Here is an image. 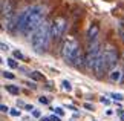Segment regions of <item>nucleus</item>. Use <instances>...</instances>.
Instances as JSON below:
<instances>
[{
    "label": "nucleus",
    "instance_id": "obj_20",
    "mask_svg": "<svg viewBox=\"0 0 124 121\" xmlns=\"http://www.w3.org/2000/svg\"><path fill=\"white\" fill-rule=\"evenodd\" d=\"M39 101H40L41 104H49V98H47V97H43V95L39 98Z\"/></svg>",
    "mask_w": 124,
    "mask_h": 121
},
{
    "label": "nucleus",
    "instance_id": "obj_1",
    "mask_svg": "<svg viewBox=\"0 0 124 121\" xmlns=\"http://www.w3.org/2000/svg\"><path fill=\"white\" fill-rule=\"evenodd\" d=\"M46 9L40 6V5H32V6L26 8L25 11L17 18V29L23 35H32L37 28H39L43 22H45Z\"/></svg>",
    "mask_w": 124,
    "mask_h": 121
},
{
    "label": "nucleus",
    "instance_id": "obj_31",
    "mask_svg": "<svg viewBox=\"0 0 124 121\" xmlns=\"http://www.w3.org/2000/svg\"><path fill=\"white\" fill-rule=\"evenodd\" d=\"M120 118H121V121H124V112H123V113L120 115Z\"/></svg>",
    "mask_w": 124,
    "mask_h": 121
},
{
    "label": "nucleus",
    "instance_id": "obj_29",
    "mask_svg": "<svg viewBox=\"0 0 124 121\" xmlns=\"http://www.w3.org/2000/svg\"><path fill=\"white\" fill-rule=\"evenodd\" d=\"M25 107H26L28 110H34V107H32V106H31V104H26V106H25Z\"/></svg>",
    "mask_w": 124,
    "mask_h": 121
},
{
    "label": "nucleus",
    "instance_id": "obj_8",
    "mask_svg": "<svg viewBox=\"0 0 124 121\" xmlns=\"http://www.w3.org/2000/svg\"><path fill=\"white\" fill-rule=\"evenodd\" d=\"M98 34H100V26L97 23H92V25L89 26L87 29V34H86V37H87V43H92L98 38Z\"/></svg>",
    "mask_w": 124,
    "mask_h": 121
},
{
    "label": "nucleus",
    "instance_id": "obj_11",
    "mask_svg": "<svg viewBox=\"0 0 124 121\" xmlns=\"http://www.w3.org/2000/svg\"><path fill=\"white\" fill-rule=\"evenodd\" d=\"M121 78H123V72L120 69H112L109 72V80L113 81V83H120Z\"/></svg>",
    "mask_w": 124,
    "mask_h": 121
},
{
    "label": "nucleus",
    "instance_id": "obj_28",
    "mask_svg": "<svg viewBox=\"0 0 124 121\" xmlns=\"http://www.w3.org/2000/svg\"><path fill=\"white\" fill-rule=\"evenodd\" d=\"M0 46H2V51H8V45H5V43H2Z\"/></svg>",
    "mask_w": 124,
    "mask_h": 121
},
{
    "label": "nucleus",
    "instance_id": "obj_14",
    "mask_svg": "<svg viewBox=\"0 0 124 121\" xmlns=\"http://www.w3.org/2000/svg\"><path fill=\"white\" fill-rule=\"evenodd\" d=\"M109 97H112L115 101H123L124 100V97L121 94H116V92H112V94H109Z\"/></svg>",
    "mask_w": 124,
    "mask_h": 121
},
{
    "label": "nucleus",
    "instance_id": "obj_19",
    "mask_svg": "<svg viewBox=\"0 0 124 121\" xmlns=\"http://www.w3.org/2000/svg\"><path fill=\"white\" fill-rule=\"evenodd\" d=\"M9 113H11L12 117H20V115H22V112L18 109H11V110H9Z\"/></svg>",
    "mask_w": 124,
    "mask_h": 121
},
{
    "label": "nucleus",
    "instance_id": "obj_17",
    "mask_svg": "<svg viewBox=\"0 0 124 121\" xmlns=\"http://www.w3.org/2000/svg\"><path fill=\"white\" fill-rule=\"evenodd\" d=\"M14 58H17V60H25V55H23L20 51H14Z\"/></svg>",
    "mask_w": 124,
    "mask_h": 121
},
{
    "label": "nucleus",
    "instance_id": "obj_27",
    "mask_svg": "<svg viewBox=\"0 0 124 121\" xmlns=\"http://www.w3.org/2000/svg\"><path fill=\"white\" fill-rule=\"evenodd\" d=\"M51 121H61V120H60V117H55V115H52V117H51Z\"/></svg>",
    "mask_w": 124,
    "mask_h": 121
},
{
    "label": "nucleus",
    "instance_id": "obj_13",
    "mask_svg": "<svg viewBox=\"0 0 124 121\" xmlns=\"http://www.w3.org/2000/svg\"><path fill=\"white\" fill-rule=\"evenodd\" d=\"M29 78H32V80H35V81H40V80H43V75H40V72H37V71H34V72H29Z\"/></svg>",
    "mask_w": 124,
    "mask_h": 121
},
{
    "label": "nucleus",
    "instance_id": "obj_16",
    "mask_svg": "<svg viewBox=\"0 0 124 121\" xmlns=\"http://www.w3.org/2000/svg\"><path fill=\"white\" fill-rule=\"evenodd\" d=\"M61 84H63V89H64L66 92H70V90H72V84H70L69 81H63Z\"/></svg>",
    "mask_w": 124,
    "mask_h": 121
},
{
    "label": "nucleus",
    "instance_id": "obj_23",
    "mask_svg": "<svg viewBox=\"0 0 124 121\" xmlns=\"http://www.w3.org/2000/svg\"><path fill=\"white\" fill-rule=\"evenodd\" d=\"M0 109H2V112H3V113H6V112H9V110H11V109L8 107V106H5V104L0 106Z\"/></svg>",
    "mask_w": 124,
    "mask_h": 121
},
{
    "label": "nucleus",
    "instance_id": "obj_12",
    "mask_svg": "<svg viewBox=\"0 0 124 121\" xmlns=\"http://www.w3.org/2000/svg\"><path fill=\"white\" fill-rule=\"evenodd\" d=\"M5 89H6L9 94H12V95H18V94H20V89H18V86H16V84H6Z\"/></svg>",
    "mask_w": 124,
    "mask_h": 121
},
{
    "label": "nucleus",
    "instance_id": "obj_18",
    "mask_svg": "<svg viewBox=\"0 0 124 121\" xmlns=\"http://www.w3.org/2000/svg\"><path fill=\"white\" fill-rule=\"evenodd\" d=\"M2 74H3V77H5V78H11V80H12V78H16V75H14L12 72H9V71H3Z\"/></svg>",
    "mask_w": 124,
    "mask_h": 121
},
{
    "label": "nucleus",
    "instance_id": "obj_2",
    "mask_svg": "<svg viewBox=\"0 0 124 121\" xmlns=\"http://www.w3.org/2000/svg\"><path fill=\"white\" fill-rule=\"evenodd\" d=\"M51 26H52V23L43 22L41 25L32 32V35H31V46H32V49H34L37 54H43V52L47 49L49 40H52V37H51Z\"/></svg>",
    "mask_w": 124,
    "mask_h": 121
},
{
    "label": "nucleus",
    "instance_id": "obj_6",
    "mask_svg": "<svg viewBox=\"0 0 124 121\" xmlns=\"http://www.w3.org/2000/svg\"><path fill=\"white\" fill-rule=\"evenodd\" d=\"M104 54V60H106V66H107V71L110 72L112 69H115L116 66V61H118V52L113 49V48H106L103 51Z\"/></svg>",
    "mask_w": 124,
    "mask_h": 121
},
{
    "label": "nucleus",
    "instance_id": "obj_7",
    "mask_svg": "<svg viewBox=\"0 0 124 121\" xmlns=\"http://www.w3.org/2000/svg\"><path fill=\"white\" fill-rule=\"evenodd\" d=\"M106 72H107V66H106V60H104V54L101 52L100 57H98V60H97V63H95V66H93V74H95V77L101 78Z\"/></svg>",
    "mask_w": 124,
    "mask_h": 121
},
{
    "label": "nucleus",
    "instance_id": "obj_22",
    "mask_svg": "<svg viewBox=\"0 0 124 121\" xmlns=\"http://www.w3.org/2000/svg\"><path fill=\"white\" fill-rule=\"evenodd\" d=\"M32 115H34L35 118H41V112H40V110H37V109L32 110Z\"/></svg>",
    "mask_w": 124,
    "mask_h": 121
},
{
    "label": "nucleus",
    "instance_id": "obj_10",
    "mask_svg": "<svg viewBox=\"0 0 124 121\" xmlns=\"http://www.w3.org/2000/svg\"><path fill=\"white\" fill-rule=\"evenodd\" d=\"M84 55L86 54H83V51L78 49L77 54H75V57H74V60H72V66H75V67H83L84 66Z\"/></svg>",
    "mask_w": 124,
    "mask_h": 121
},
{
    "label": "nucleus",
    "instance_id": "obj_25",
    "mask_svg": "<svg viewBox=\"0 0 124 121\" xmlns=\"http://www.w3.org/2000/svg\"><path fill=\"white\" fill-rule=\"evenodd\" d=\"M118 32H120V37H121V40L124 41V26H121L120 29H118Z\"/></svg>",
    "mask_w": 124,
    "mask_h": 121
},
{
    "label": "nucleus",
    "instance_id": "obj_21",
    "mask_svg": "<svg viewBox=\"0 0 124 121\" xmlns=\"http://www.w3.org/2000/svg\"><path fill=\"white\" fill-rule=\"evenodd\" d=\"M52 110H54V112H55L57 115H58V117H61V115L64 113V112H63V109H61V107H54Z\"/></svg>",
    "mask_w": 124,
    "mask_h": 121
},
{
    "label": "nucleus",
    "instance_id": "obj_5",
    "mask_svg": "<svg viewBox=\"0 0 124 121\" xmlns=\"http://www.w3.org/2000/svg\"><path fill=\"white\" fill-rule=\"evenodd\" d=\"M51 23H52V26H51V37H52V40H54V41H57V40H60V38L63 37V34H64L66 20H64L63 17H57Z\"/></svg>",
    "mask_w": 124,
    "mask_h": 121
},
{
    "label": "nucleus",
    "instance_id": "obj_9",
    "mask_svg": "<svg viewBox=\"0 0 124 121\" xmlns=\"http://www.w3.org/2000/svg\"><path fill=\"white\" fill-rule=\"evenodd\" d=\"M11 16H14L11 0H2V18H8Z\"/></svg>",
    "mask_w": 124,
    "mask_h": 121
},
{
    "label": "nucleus",
    "instance_id": "obj_15",
    "mask_svg": "<svg viewBox=\"0 0 124 121\" xmlns=\"http://www.w3.org/2000/svg\"><path fill=\"white\" fill-rule=\"evenodd\" d=\"M8 65L12 67V69H18V63L16 61V58H9L8 60Z\"/></svg>",
    "mask_w": 124,
    "mask_h": 121
},
{
    "label": "nucleus",
    "instance_id": "obj_24",
    "mask_svg": "<svg viewBox=\"0 0 124 121\" xmlns=\"http://www.w3.org/2000/svg\"><path fill=\"white\" fill-rule=\"evenodd\" d=\"M100 101H101L103 104H106V106H109V104H110V101H109L107 98H104V97H101V98H100Z\"/></svg>",
    "mask_w": 124,
    "mask_h": 121
},
{
    "label": "nucleus",
    "instance_id": "obj_26",
    "mask_svg": "<svg viewBox=\"0 0 124 121\" xmlns=\"http://www.w3.org/2000/svg\"><path fill=\"white\" fill-rule=\"evenodd\" d=\"M84 109H87V110H93L92 104H89V103H84Z\"/></svg>",
    "mask_w": 124,
    "mask_h": 121
},
{
    "label": "nucleus",
    "instance_id": "obj_3",
    "mask_svg": "<svg viewBox=\"0 0 124 121\" xmlns=\"http://www.w3.org/2000/svg\"><path fill=\"white\" fill-rule=\"evenodd\" d=\"M101 52H103L101 43L98 40L89 43L87 49H86V55H84V66L87 67V69L93 71V66H95V63H97V60H98V57H100Z\"/></svg>",
    "mask_w": 124,
    "mask_h": 121
},
{
    "label": "nucleus",
    "instance_id": "obj_30",
    "mask_svg": "<svg viewBox=\"0 0 124 121\" xmlns=\"http://www.w3.org/2000/svg\"><path fill=\"white\" fill-rule=\"evenodd\" d=\"M40 121H51V118H46V117H41Z\"/></svg>",
    "mask_w": 124,
    "mask_h": 121
},
{
    "label": "nucleus",
    "instance_id": "obj_4",
    "mask_svg": "<svg viewBox=\"0 0 124 121\" xmlns=\"http://www.w3.org/2000/svg\"><path fill=\"white\" fill-rule=\"evenodd\" d=\"M78 49H80V46H78L77 40L74 37H68L63 41V45H61V57H63V60L66 63H69V65H72V60Z\"/></svg>",
    "mask_w": 124,
    "mask_h": 121
}]
</instances>
